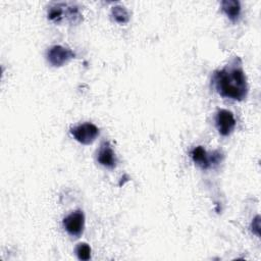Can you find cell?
I'll return each instance as SVG.
<instances>
[{
  "instance_id": "1",
  "label": "cell",
  "mask_w": 261,
  "mask_h": 261,
  "mask_svg": "<svg viewBox=\"0 0 261 261\" xmlns=\"http://www.w3.org/2000/svg\"><path fill=\"white\" fill-rule=\"evenodd\" d=\"M212 84L221 97L236 101L245 100L249 88L241 58L236 56L222 69L215 70Z\"/></svg>"
},
{
  "instance_id": "2",
  "label": "cell",
  "mask_w": 261,
  "mask_h": 261,
  "mask_svg": "<svg viewBox=\"0 0 261 261\" xmlns=\"http://www.w3.org/2000/svg\"><path fill=\"white\" fill-rule=\"evenodd\" d=\"M79 7L70 3H54L48 9V18L55 22H60L66 17L71 23H79L83 17Z\"/></svg>"
},
{
  "instance_id": "3",
  "label": "cell",
  "mask_w": 261,
  "mask_h": 261,
  "mask_svg": "<svg viewBox=\"0 0 261 261\" xmlns=\"http://www.w3.org/2000/svg\"><path fill=\"white\" fill-rule=\"evenodd\" d=\"M75 54L69 48L61 45H54L50 47L46 53L47 61L55 67H59L67 63L70 59L74 58Z\"/></svg>"
},
{
  "instance_id": "4",
  "label": "cell",
  "mask_w": 261,
  "mask_h": 261,
  "mask_svg": "<svg viewBox=\"0 0 261 261\" xmlns=\"http://www.w3.org/2000/svg\"><path fill=\"white\" fill-rule=\"evenodd\" d=\"M70 134L79 143L90 145L99 136V128L91 122H85L70 128Z\"/></svg>"
},
{
  "instance_id": "5",
  "label": "cell",
  "mask_w": 261,
  "mask_h": 261,
  "mask_svg": "<svg viewBox=\"0 0 261 261\" xmlns=\"http://www.w3.org/2000/svg\"><path fill=\"white\" fill-rule=\"evenodd\" d=\"M63 227L66 232L74 238H79L85 227V215L82 210H75L65 216L62 221Z\"/></svg>"
},
{
  "instance_id": "6",
  "label": "cell",
  "mask_w": 261,
  "mask_h": 261,
  "mask_svg": "<svg viewBox=\"0 0 261 261\" xmlns=\"http://www.w3.org/2000/svg\"><path fill=\"white\" fill-rule=\"evenodd\" d=\"M221 153L215 151L209 156L202 146H197L191 151L193 161L203 169H208L212 164H218L221 161Z\"/></svg>"
},
{
  "instance_id": "7",
  "label": "cell",
  "mask_w": 261,
  "mask_h": 261,
  "mask_svg": "<svg viewBox=\"0 0 261 261\" xmlns=\"http://www.w3.org/2000/svg\"><path fill=\"white\" fill-rule=\"evenodd\" d=\"M237 121L234 119V116L232 112L226 110V109H219L215 115V125L218 130V133L223 136H229L234 127H236Z\"/></svg>"
},
{
  "instance_id": "8",
  "label": "cell",
  "mask_w": 261,
  "mask_h": 261,
  "mask_svg": "<svg viewBox=\"0 0 261 261\" xmlns=\"http://www.w3.org/2000/svg\"><path fill=\"white\" fill-rule=\"evenodd\" d=\"M96 158H97L98 163H100L102 166L110 168V169H113L117 163L115 152L112 149L109 142H107V141H104L100 145V147L97 151Z\"/></svg>"
},
{
  "instance_id": "9",
  "label": "cell",
  "mask_w": 261,
  "mask_h": 261,
  "mask_svg": "<svg viewBox=\"0 0 261 261\" xmlns=\"http://www.w3.org/2000/svg\"><path fill=\"white\" fill-rule=\"evenodd\" d=\"M221 10L231 20H238L241 13V4L238 0H223L221 3Z\"/></svg>"
},
{
  "instance_id": "10",
  "label": "cell",
  "mask_w": 261,
  "mask_h": 261,
  "mask_svg": "<svg viewBox=\"0 0 261 261\" xmlns=\"http://www.w3.org/2000/svg\"><path fill=\"white\" fill-rule=\"evenodd\" d=\"M111 17L117 23L124 24L129 20V13L125 7L121 5H116V6H113L111 9Z\"/></svg>"
},
{
  "instance_id": "11",
  "label": "cell",
  "mask_w": 261,
  "mask_h": 261,
  "mask_svg": "<svg viewBox=\"0 0 261 261\" xmlns=\"http://www.w3.org/2000/svg\"><path fill=\"white\" fill-rule=\"evenodd\" d=\"M75 255L80 260H90L91 259V247L87 243H80L74 249Z\"/></svg>"
}]
</instances>
